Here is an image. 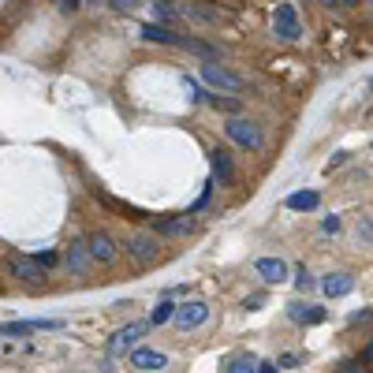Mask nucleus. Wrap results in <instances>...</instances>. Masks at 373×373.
<instances>
[{
    "label": "nucleus",
    "mask_w": 373,
    "mask_h": 373,
    "mask_svg": "<svg viewBox=\"0 0 373 373\" xmlns=\"http://www.w3.org/2000/svg\"><path fill=\"white\" fill-rule=\"evenodd\" d=\"M295 288H299V291H310V288H314V276L306 272V265L295 272Z\"/></svg>",
    "instance_id": "24"
},
{
    "label": "nucleus",
    "mask_w": 373,
    "mask_h": 373,
    "mask_svg": "<svg viewBox=\"0 0 373 373\" xmlns=\"http://www.w3.org/2000/svg\"><path fill=\"white\" fill-rule=\"evenodd\" d=\"M224 134H228L235 145H243V150H261V131L247 116H232V120L224 123Z\"/></svg>",
    "instance_id": "2"
},
{
    "label": "nucleus",
    "mask_w": 373,
    "mask_h": 373,
    "mask_svg": "<svg viewBox=\"0 0 373 373\" xmlns=\"http://www.w3.org/2000/svg\"><path fill=\"white\" fill-rule=\"evenodd\" d=\"M127 254H131L139 265H153L157 254H161L157 232H134V235H127Z\"/></svg>",
    "instance_id": "1"
},
{
    "label": "nucleus",
    "mask_w": 373,
    "mask_h": 373,
    "mask_svg": "<svg viewBox=\"0 0 373 373\" xmlns=\"http://www.w3.org/2000/svg\"><path fill=\"white\" fill-rule=\"evenodd\" d=\"M172 317H176V325L187 332V329H198V325L209 321V306L205 303H187V306H176Z\"/></svg>",
    "instance_id": "6"
},
{
    "label": "nucleus",
    "mask_w": 373,
    "mask_h": 373,
    "mask_svg": "<svg viewBox=\"0 0 373 373\" xmlns=\"http://www.w3.org/2000/svg\"><path fill=\"white\" fill-rule=\"evenodd\" d=\"M190 228H194V221H190V216H168V221H157V232L161 235H172V239L187 235Z\"/></svg>",
    "instance_id": "17"
},
{
    "label": "nucleus",
    "mask_w": 373,
    "mask_h": 373,
    "mask_svg": "<svg viewBox=\"0 0 373 373\" xmlns=\"http://www.w3.org/2000/svg\"><path fill=\"white\" fill-rule=\"evenodd\" d=\"M205 101L213 105V108H224V112L239 116V97H216V94H205Z\"/></svg>",
    "instance_id": "20"
},
{
    "label": "nucleus",
    "mask_w": 373,
    "mask_h": 373,
    "mask_svg": "<svg viewBox=\"0 0 373 373\" xmlns=\"http://www.w3.org/2000/svg\"><path fill=\"white\" fill-rule=\"evenodd\" d=\"M153 15H157V26H165V23H172V19H176V4H172V0H161V4L157 8H153Z\"/></svg>",
    "instance_id": "21"
},
{
    "label": "nucleus",
    "mask_w": 373,
    "mask_h": 373,
    "mask_svg": "<svg viewBox=\"0 0 373 373\" xmlns=\"http://www.w3.org/2000/svg\"><path fill=\"white\" fill-rule=\"evenodd\" d=\"M57 4V12H63V15H75L79 12V0H52Z\"/></svg>",
    "instance_id": "26"
},
{
    "label": "nucleus",
    "mask_w": 373,
    "mask_h": 373,
    "mask_svg": "<svg viewBox=\"0 0 373 373\" xmlns=\"http://www.w3.org/2000/svg\"><path fill=\"white\" fill-rule=\"evenodd\" d=\"M209 165H213V179H216V183H232L235 172H232V157H228L224 150H213V153H209Z\"/></svg>",
    "instance_id": "14"
},
{
    "label": "nucleus",
    "mask_w": 373,
    "mask_h": 373,
    "mask_svg": "<svg viewBox=\"0 0 373 373\" xmlns=\"http://www.w3.org/2000/svg\"><path fill=\"white\" fill-rule=\"evenodd\" d=\"M86 250H90V258L101 261V265H112V261H116V243H112V235H108V232H94V235H90Z\"/></svg>",
    "instance_id": "7"
},
{
    "label": "nucleus",
    "mask_w": 373,
    "mask_h": 373,
    "mask_svg": "<svg viewBox=\"0 0 373 373\" xmlns=\"http://www.w3.org/2000/svg\"><path fill=\"white\" fill-rule=\"evenodd\" d=\"M325 295H332V299H340V295H351L354 291V280L347 276V272H332V276H325Z\"/></svg>",
    "instance_id": "16"
},
{
    "label": "nucleus",
    "mask_w": 373,
    "mask_h": 373,
    "mask_svg": "<svg viewBox=\"0 0 373 373\" xmlns=\"http://www.w3.org/2000/svg\"><path fill=\"white\" fill-rule=\"evenodd\" d=\"M34 261H38L41 269H57V261H60V258H57V254H52V250H41V254H38V258H34Z\"/></svg>",
    "instance_id": "25"
},
{
    "label": "nucleus",
    "mask_w": 373,
    "mask_h": 373,
    "mask_svg": "<svg viewBox=\"0 0 373 373\" xmlns=\"http://www.w3.org/2000/svg\"><path fill=\"white\" fill-rule=\"evenodd\" d=\"M179 45H183L187 52H194V57H202L205 63H216V60H221V49H213V45H205V41H190V38H179Z\"/></svg>",
    "instance_id": "19"
},
{
    "label": "nucleus",
    "mask_w": 373,
    "mask_h": 373,
    "mask_svg": "<svg viewBox=\"0 0 373 373\" xmlns=\"http://www.w3.org/2000/svg\"><path fill=\"white\" fill-rule=\"evenodd\" d=\"M317 202H321V194H317V190H295V194L288 198V209L310 213V209H317Z\"/></svg>",
    "instance_id": "18"
},
{
    "label": "nucleus",
    "mask_w": 373,
    "mask_h": 373,
    "mask_svg": "<svg viewBox=\"0 0 373 373\" xmlns=\"http://www.w3.org/2000/svg\"><path fill=\"white\" fill-rule=\"evenodd\" d=\"M228 373H258V362H254L250 354H247V359H235L228 366Z\"/></svg>",
    "instance_id": "23"
},
{
    "label": "nucleus",
    "mask_w": 373,
    "mask_h": 373,
    "mask_svg": "<svg viewBox=\"0 0 373 373\" xmlns=\"http://www.w3.org/2000/svg\"><path fill=\"white\" fill-rule=\"evenodd\" d=\"M38 329H60V321H12V325H0V336H26Z\"/></svg>",
    "instance_id": "15"
},
{
    "label": "nucleus",
    "mask_w": 373,
    "mask_h": 373,
    "mask_svg": "<svg viewBox=\"0 0 373 373\" xmlns=\"http://www.w3.org/2000/svg\"><path fill=\"white\" fill-rule=\"evenodd\" d=\"M172 310H176L172 303H157V306H153V317H150V325H165L168 317H172Z\"/></svg>",
    "instance_id": "22"
},
{
    "label": "nucleus",
    "mask_w": 373,
    "mask_h": 373,
    "mask_svg": "<svg viewBox=\"0 0 373 373\" xmlns=\"http://www.w3.org/2000/svg\"><path fill=\"white\" fill-rule=\"evenodd\" d=\"M131 366L134 370H165L168 359L161 351H150V347H134L131 351Z\"/></svg>",
    "instance_id": "10"
},
{
    "label": "nucleus",
    "mask_w": 373,
    "mask_h": 373,
    "mask_svg": "<svg viewBox=\"0 0 373 373\" xmlns=\"http://www.w3.org/2000/svg\"><path fill=\"white\" fill-rule=\"evenodd\" d=\"M202 83L205 86H213V90H221V94H239L243 90V79L239 75H232L228 68H221V63H202Z\"/></svg>",
    "instance_id": "3"
},
{
    "label": "nucleus",
    "mask_w": 373,
    "mask_h": 373,
    "mask_svg": "<svg viewBox=\"0 0 373 373\" xmlns=\"http://www.w3.org/2000/svg\"><path fill=\"white\" fill-rule=\"evenodd\" d=\"M340 373H370V370H366V366H359V362H343Z\"/></svg>",
    "instance_id": "28"
},
{
    "label": "nucleus",
    "mask_w": 373,
    "mask_h": 373,
    "mask_svg": "<svg viewBox=\"0 0 373 373\" xmlns=\"http://www.w3.org/2000/svg\"><path fill=\"white\" fill-rule=\"evenodd\" d=\"M254 269H258V276L269 280V284H284V280H288V265L280 258H258V265H254Z\"/></svg>",
    "instance_id": "11"
},
{
    "label": "nucleus",
    "mask_w": 373,
    "mask_h": 373,
    "mask_svg": "<svg viewBox=\"0 0 373 373\" xmlns=\"http://www.w3.org/2000/svg\"><path fill=\"white\" fill-rule=\"evenodd\" d=\"M354 4H359V0H343V8H354Z\"/></svg>",
    "instance_id": "32"
},
{
    "label": "nucleus",
    "mask_w": 373,
    "mask_h": 373,
    "mask_svg": "<svg viewBox=\"0 0 373 373\" xmlns=\"http://www.w3.org/2000/svg\"><path fill=\"white\" fill-rule=\"evenodd\" d=\"M291 321H299V325H321L325 321V310L321 306H310V303H291Z\"/></svg>",
    "instance_id": "12"
},
{
    "label": "nucleus",
    "mask_w": 373,
    "mask_h": 373,
    "mask_svg": "<svg viewBox=\"0 0 373 373\" xmlns=\"http://www.w3.org/2000/svg\"><path fill=\"white\" fill-rule=\"evenodd\" d=\"M272 26H276V38H284V41H299V38H303V23H299L295 4H280L276 15H272Z\"/></svg>",
    "instance_id": "4"
},
{
    "label": "nucleus",
    "mask_w": 373,
    "mask_h": 373,
    "mask_svg": "<svg viewBox=\"0 0 373 373\" xmlns=\"http://www.w3.org/2000/svg\"><path fill=\"white\" fill-rule=\"evenodd\" d=\"M261 303H265V299H261V295H250V299H247V303H243V306H247V310H261Z\"/></svg>",
    "instance_id": "29"
},
{
    "label": "nucleus",
    "mask_w": 373,
    "mask_h": 373,
    "mask_svg": "<svg viewBox=\"0 0 373 373\" xmlns=\"http://www.w3.org/2000/svg\"><path fill=\"white\" fill-rule=\"evenodd\" d=\"M68 265L75 269V276H90V269H94V258H90L86 243H71V247H68Z\"/></svg>",
    "instance_id": "9"
},
{
    "label": "nucleus",
    "mask_w": 373,
    "mask_h": 373,
    "mask_svg": "<svg viewBox=\"0 0 373 373\" xmlns=\"http://www.w3.org/2000/svg\"><path fill=\"white\" fill-rule=\"evenodd\" d=\"M134 4H139V0H108V8H112V12H131Z\"/></svg>",
    "instance_id": "27"
},
{
    "label": "nucleus",
    "mask_w": 373,
    "mask_h": 373,
    "mask_svg": "<svg viewBox=\"0 0 373 373\" xmlns=\"http://www.w3.org/2000/svg\"><path fill=\"white\" fill-rule=\"evenodd\" d=\"M8 265H12V272L23 280V284H30V288L34 284H45V269L34 258H26V254H12V261H8Z\"/></svg>",
    "instance_id": "5"
},
{
    "label": "nucleus",
    "mask_w": 373,
    "mask_h": 373,
    "mask_svg": "<svg viewBox=\"0 0 373 373\" xmlns=\"http://www.w3.org/2000/svg\"><path fill=\"white\" fill-rule=\"evenodd\" d=\"M142 41H153V45H179V34L172 30V26L150 23V26H142Z\"/></svg>",
    "instance_id": "13"
},
{
    "label": "nucleus",
    "mask_w": 373,
    "mask_h": 373,
    "mask_svg": "<svg viewBox=\"0 0 373 373\" xmlns=\"http://www.w3.org/2000/svg\"><path fill=\"white\" fill-rule=\"evenodd\" d=\"M145 329H150L145 321H134V325H127V329H120V332L112 336V343H108V347H112V354H127L131 347H139V340L145 336Z\"/></svg>",
    "instance_id": "8"
},
{
    "label": "nucleus",
    "mask_w": 373,
    "mask_h": 373,
    "mask_svg": "<svg viewBox=\"0 0 373 373\" xmlns=\"http://www.w3.org/2000/svg\"><path fill=\"white\" fill-rule=\"evenodd\" d=\"M325 232H340V216H329V221H325Z\"/></svg>",
    "instance_id": "30"
},
{
    "label": "nucleus",
    "mask_w": 373,
    "mask_h": 373,
    "mask_svg": "<svg viewBox=\"0 0 373 373\" xmlns=\"http://www.w3.org/2000/svg\"><path fill=\"white\" fill-rule=\"evenodd\" d=\"M258 373H280L276 366H265V362H258Z\"/></svg>",
    "instance_id": "31"
}]
</instances>
